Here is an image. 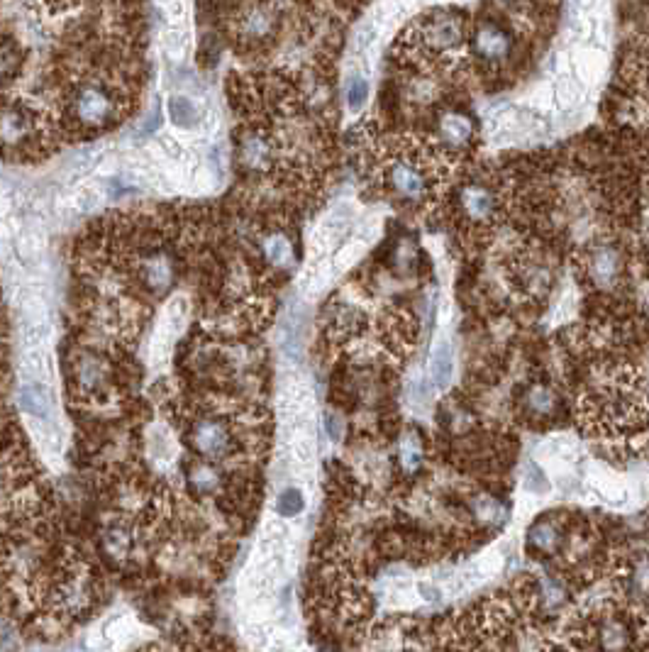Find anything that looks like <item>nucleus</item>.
Returning <instances> with one entry per match:
<instances>
[{"instance_id":"nucleus-1","label":"nucleus","mask_w":649,"mask_h":652,"mask_svg":"<svg viewBox=\"0 0 649 652\" xmlns=\"http://www.w3.org/2000/svg\"><path fill=\"white\" fill-rule=\"evenodd\" d=\"M188 442H191L193 452L205 462L230 460L237 452L235 430L223 416L196 418L188 430Z\"/></svg>"},{"instance_id":"nucleus-2","label":"nucleus","mask_w":649,"mask_h":652,"mask_svg":"<svg viewBox=\"0 0 649 652\" xmlns=\"http://www.w3.org/2000/svg\"><path fill=\"white\" fill-rule=\"evenodd\" d=\"M74 115L81 125L103 127L118 115V103L103 86H83L74 98Z\"/></svg>"},{"instance_id":"nucleus-3","label":"nucleus","mask_w":649,"mask_h":652,"mask_svg":"<svg viewBox=\"0 0 649 652\" xmlns=\"http://www.w3.org/2000/svg\"><path fill=\"white\" fill-rule=\"evenodd\" d=\"M386 181L393 196H398L401 201L420 203L430 193V176L425 174V169H420L415 162H408V159L393 162L386 169Z\"/></svg>"},{"instance_id":"nucleus-4","label":"nucleus","mask_w":649,"mask_h":652,"mask_svg":"<svg viewBox=\"0 0 649 652\" xmlns=\"http://www.w3.org/2000/svg\"><path fill=\"white\" fill-rule=\"evenodd\" d=\"M474 54L484 64H506L513 57V35L498 22H481L474 32Z\"/></svg>"},{"instance_id":"nucleus-5","label":"nucleus","mask_w":649,"mask_h":652,"mask_svg":"<svg viewBox=\"0 0 649 652\" xmlns=\"http://www.w3.org/2000/svg\"><path fill=\"white\" fill-rule=\"evenodd\" d=\"M567 545L562 518L547 513L540 521H535L528 530V552L532 557H554Z\"/></svg>"},{"instance_id":"nucleus-6","label":"nucleus","mask_w":649,"mask_h":652,"mask_svg":"<svg viewBox=\"0 0 649 652\" xmlns=\"http://www.w3.org/2000/svg\"><path fill=\"white\" fill-rule=\"evenodd\" d=\"M498 201H496V191L491 186L484 184V181H471L459 193V211L471 223L481 225V223H491L493 215H496Z\"/></svg>"},{"instance_id":"nucleus-7","label":"nucleus","mask_w":649,"mask_h":652,"mask_svg":"<svg viewBox=\"0 0 649 652\" xmlns=\"http://www.w3.org/2000/svg\"><path fill=\"white\" fill-rule=\"evenodd\" d=\"M625 272L623 254L610 245L593 247L589 257H586V274L591 276V281L603 289H610L620 281V276Z\"/></svg>"},{"instance_id":"nucleus-8","label":"nucleus","mask_w":649,"mask_h":652,"mask_svg":"<svg viewBox=\"0 0 649 652\" xmlns=\"http://www.w3.org/2000/svg\"><path fill=\"white\" fill-rule=\"evenodd\" d=\"M423 40L427 47L437 49V52H447V49L459 47L464 40V22L452 13L435 15V18L425 22Z\"/></svg>"},{"instance_id":"nucleus-9","label":"nucleus","mask_w":649,"mask_h":652,"mask_svg":"<svg viewBox=\"0 0 649 652\" xmlns=\"http://www.w3.org/2000/svg\"><path fill=\"white\" fill-rule=\"evenodd\" d=\"M140 279L149 294L162 296L174 286L176 281V264L166 252H152L142 259Z\"/></svg>"},{"instance_id":"nucleus-10","label":"nucleus","mask_w":649,"mask_h":652,"mask_svg":"<svg viewBox=\"0 0 649 652\" xmlns=\"http://www.w3.org/2000/svg\"><path fill=\"white\" fill-rule=\"evenodd\" d=\"M276 30V13L269 5H252L242 13L240 25H237V35L240 40L254 44L264 42L274 35Z\"/></svg>"},{"instance_id":"nucleus-11","label":"nucleus","mask_w":649,"mask_h":652,"mask_svg":"<svg viewBox=\"0 0 649 652\" xmlns=\"http://www.w3.org/2000/svg\"><path fill=\"white\" fill-rule=\"evenodd\" d=\"M596 645L601 652H632L635 635L620 616H603L596 626Z\"/></svg>"},{"instance_id":"nucleus-12","label":"nucleus","mask_w":649,"mask_h":652,"mask_svg":"<svg viewBox=\"0 0 649 652\" xmlns=\"http://www.w3.org/2000/svg\"><path fill=\"white\" fill-rule=\"evenodd\" d=\"M437 135L445 145L454 149L469 145L474 137V120L462 110H445L440 115V123H437Z\"/></svg>"},{"instance_id":"nucleus-13","label":"nucleus","mask_w":649,"mask_h":652,"mask_svg":"<svg viewBox=\"0 0 649 652\" xmlns=\"http://www.w3.org/2000/svg\"><path fill=\"white\" fill-rule=\"evenodd\" d=\"M274 162V145L269 137L249 132L240 140V164L249 171H266Z\"/></svg>"},{"instance_id":"nucleus-14","label":"nucleus","mask_w":649,"mask_h":652,"mask_svg":"<svg viewBox=\"0 0 649 652\" xmlns=\"http://www.w3.org/2000/svg\"><path fill=\"white\" fill-rule=\"evenodd\" d=\"M559 396L554 394V389H549L547 384H532L523 396L525 416L535 418V421H549L559 413Z\"/></svg>"},{"instance_id":"nucleus-15","label":"nucleus","mask_w":649,"mask_h":652,"mask_svg":"<svg viewBox=\"0 0 649 652\" xmlns=\"http://www.w3.org/2000/svg\"><path fill=\"white\" fill-rule=\"evenodd\" d=\"M264 259L279 272H288L296 264V245L286 232H271L262 242Z\"/></svg>"},{"instance_id":"nucleus-16","label":"nucleus","mask_w":649,"mask_h":652,"mask_svg":"<svg viewBox=\"0 0 649 652\" xmlns=\"http://www.w3.org/2000/svg\"><path fill=\"white\" fill-rule=\"evenodd\" d=\"M186 484L188 491L193 496H213L218 494L220 486H223V479H220V472L210 462H193L186 472Z\"/></svg>"},{"instance_id":"nucleus-17","label":"nucleus","mask_w":649,"mask_h":652,"mask_svg":"<svg viewBox=\"0 0 649 652\" xmlns=\"http://www.w3.org/2000/svg\"><path fill=\"white\" fill-rule=\"evenodd\" d=\"M30 132V120L20 113V108L0 110V142L3 145H20Z\"/></svg>"},{"instance_id":"nucleus-18","label":"nucleus","mask_w":649,"mask_h":652,"mask_svg":"<svg viewBox=\"0 0 649 652\" xmlns=\"http://www.w3.org/2000/svg\"><path fill=\"white\" fill-rule=\"evenodd\" d=\"M169 118L171 123L179 125V127H196L198 120H201V115H198V108L196 103L191 101V98L186 96H171L169 98Z\"/></svg>"},{"instance_id":"nucleus-19","label":"nucleus","mask_w":649,"mask_h":652,"mask_svg":"<svg viewBox=\"0 0 649 652\" xmlns=\"http://www.w3.org/2000/svg\"><path fill=\"white\" fill-rule=\"evenodd\" d=\"M454 372V357H452V347L440 345L435 350V357H432V379H435L437 386L449 384Z\"/></svg>"},{"instance_id":"nucleus-20","label":"nucleus","mask_w":649,"mask_h":652,"mask_svg":"<svg viewBox=\"0 0 649 652\" xmlns=\"http://www.w3.org/2000/svg\"><path fill=\"white\" fill-rule=\"evenodd\" d=\"M423 460V445H420V435L415 430H408L401 440V464L408 472H415Z\"/></svg>"},{"instance_id":"nucleus-21","label":"nucleus","mask_w":649,"mask_h":652,"mask_svg":"<svg viewBox=\"0 0 649 652\" xmlns=\"http://www.w3.org/2000/svg\"><path fill=\"white\" fill-rule=\"evenodd\" d=\"M162 44H164V52L169 54L171 59H183L188 49V32L179 25H171L169 30L164 32Z\"/></svg>"},{"instance_id":"nucleus-22","label":"nucleus","mask_w":649,"mask_h":652,"mask_svg":"<svg viewBox=\"0 0 649 652\" xmlns=\"http://www.w3.org/2000/svg\"><path fill=\"white\" fill-rule=\"evenodd\" d=\"M98 203H101V191H98V186L86 184V186H81L74 196H71V211L91 213Z\"/></svg>"},{"instance_id":"nucleus-23","label":"nucleus","mask_w":649,"mask_h":652,"mask_svg":"<svg viewBox=\"0 0 649 652\" xmlns=\"http://www.w3.org/2000/svg\"><path fill=\"white\" fill-rule=\"evenodd\" d=\"M366 98H369V81H366L364 76H354V79L349 81V86H347L349 108H352L354 113H359V110L364 108Z\"/></svg>"},{"instance_id":"nucleus-24","label":"nucleus","mask_w":649,"mask_h":652,"mask_svg":"<svg viewBox=\"0 0 649 652\" xmlns=\"http://www.w3.org/2000/svg\"><path fill=\"white\" fill-rule=\"evenodd\" d=\"M554 96H557L559 108H571L576 103V98H579V86L569 76H562L557 81V86H554Z\"/></svg>"},{"instance_id":"nucleus-25","label":"nucleus","mask_w":649,"mask_h":652,"mask_svg":"<svg viewBox=\"0 0 649 652\" xmlns=\"http://www.w3.org/2000/svg\"><path fill=\"white\" fill-rule=\"evenodd\" d=\"M276 508H279L281 516H296V513L303 511V494L298 489L284 491V494H281V499H279V504H276Z\"/></svg>"},{"instance_id":"nucleus-26","label":"nucleus","mask_w":649,"mask_h":652,"mask_svg":"<svg viewBox=\"0 0 649 652\" xmlns=\"http://www.w3.org/2000/svg\"><path fill=\"white\" fill-rule=\"evenodd\" d=\"M15 64H18V54L13 52V47L5 42H0V79H5L8 74H13Z\"/></svg>"},{"instance_id":"nucleus-27","label":"nucleus","mask_w":649,"mask_h":652,"mask_svg":"<svg viewBox=\"0 0 649 652\" xmlns=\"http://www.w3.org/2000/svg\"><path fill=\"white\" fill-rule=\"evenodd\" d=\"M327 430H330V435L335 440L342 438V423L337 416H327Z\"/></svg>"}]
</instances>
